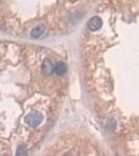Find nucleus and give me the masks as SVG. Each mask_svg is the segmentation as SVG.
<instances>
[{"mask_svg": "<svg viewBox=\"0 0 139 156\" xmlns=\"http://www.w3.org/2000/svg\"><path fill=\"white\" fill-rule=\"evenodd\" d=\"M103 25V21L100 17L94 16L89 20L87 23V27L90 30L93 31H95L99 30Z\"/></svg>", "mask_w": 139, "mask_h": 156, "instance_id": "obj_2", "label": "nucleus"}, {"mask_svg": "<svg viewBox=\"0 0 139 156\" xmlns=\"http://www.w3.org/2000/svg\"><path fill=\"white\" fill-rule=\"evenodd\" d=\"M43 120V115L39 112H32L25 117V122L29 126L34 128L39 126Z\"/></svg>", "mask_w": 139, "mask_h": 156, "instance_id": "obj_1", "label": "nucleus"}, {"mask_svg": "<svg viewBox=\"0 0 139 156\" xmlns=\"http://www.w3.org/2000/svg\"><path fill=\"white\" fill-rule=\"evenodd\" d=\"M53 71L59 76L64 75L67 71V66L64 62H57L54 66Z\"/></svg>", "mask_w": 139, "mask_h": 156, "instance_id": "obj_3", "label": "nucleus"}, {"mask_svg": "<svg viewBox=\"0 0 139 156\" xmlns=\"http://www.w3.org/2000/svg\"><path fill=\"white\" fill-rule=\"evenodd\" d=\"M54 66L48 59L45 60L42 66V70L46 73H51L53 71Z\"/></svg>", "mask_w": 139, "mask_h": 156, "instance_id": "obj_5", "label": "nucleus"}, {"mask_svg": "<svg viewBox=\"0 0 139 156\" xmlns=\"http://www.w3.org/2000/svg\"><path fill=\"white\" fill-rule=\"evenodd\" d=\"M45 27L42 26H40L34 29L31 32V36L34 38L39 37L45 32Z\"/></svg>", "mask_w": 139, "mask_h": 156, "instance_id": "obj_4", "label": "nucleus"}, {"mask_svg": "<svg viewBox=\"0 0 139 156\" xmlns=\"http://www.w3.org/2000/svg\"><path fill=\"white\" fill-rule=\"evenodd\" d=\"M25 152V149L22 146H20L18 147V149H17V155H23Z\"/></svg>", "mask_w": 139, "mask_h": 156, "instance_id": "obj_6", "label": "nucleus"}]
</instances>
